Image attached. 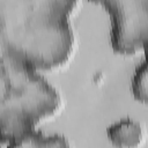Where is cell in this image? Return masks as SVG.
Here are the masks:
<instances>
[{
	"mask_svg": "<svg viewBox=\"0 0 148 148\" xmlns=\"http://www.w3.org/2000/svg\"><path fill=\"white\" fill-rule=\"evenodd\" d=\"M76 0H0V39L35 71L64 64L73 49L68 22Z\"/></svg>",
	"mask_w": 148,
	"mask_h": 148,
	"instance_id": "1",
	"label": "cell"
},
{
	"mask_svg": "<svg viewBox=\"0 0 148 148\" xmlns=\"http://www.w3.org/2000/svg\"><path fill=\"white\" fill-rule=\"evenodd\" d=\"M58 105L56 89L0 39V146L16 147Z\"/></svg>",
	"mask_w": 148,
	"mask_h": 148,
	"instance_id": "2",
	"label": "cell"
},
{
	"mask_svg": "<svg viewBox=\"0 0 148 148\" xmlns=\"http://www.w3.org/2000/svg\"><path fill=\"white\" fill-rule=\"evenodd\" d=\"M101 3L111 17V45L128 54L142 50L148 37V0H91Z\"/></svg>",
	"mask_w": 148,
	"mask_h": 148,
	"instance_id": "3",
	"label": "cell"
},
{
	"mask_svg": "<svg viewBox=\"0 0 148 148\" xmlns=\"http://www.w3.org/2000/svg\"><path fill=\"white\" fill-rule=\"evenodd\" d=\"M141 135L142 133L140 126L135 121L130 119L114 123L108 128V138L116 146H136L141 140Z\"/></svg>",
	"mask_w": 148,
	"mask_h": 148,
	"instance_id": "4",
	"label": "cell"
},
{
	"mask_svg": "<svg viewBox=\"0 0 148 148\" xmlns=\"http://www.w3.org/2000/svg\"><path fill=\"white\" fill-rule=\"evenodd\" d=\"M68 142L65 138L59 135H46L37 130L28 133L16 147H64Z\"/></svg>",
	"mask_w": 148,
	"mask_h": 148,
	"instance_id": "5",
	"label": "cell"
},
{
	"mask_svg": "<svg viewBox=\"0 0 148 148\" xmlns=\"http://www.w3.org/2000/svg\"><path fill=\"white\" fill-rule=\"evenodd\" d=\"M132 94L139 102L146 103L148 96V88H147V65L143 60L135 69L134 75L132 77L131 83Z\"/></svg>",
	"mask_w": 148,
	"mask_h": 148,
	"instance_id": "6",
	"label": "cell"
}]
</instances>
